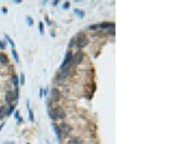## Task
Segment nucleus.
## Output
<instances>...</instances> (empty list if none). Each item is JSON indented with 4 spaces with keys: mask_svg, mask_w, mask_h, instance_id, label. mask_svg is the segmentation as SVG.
Returning a JSON list of instances; mask_svg holds the SVG:
<instances>
[{
    "mask_svg": "<svg viewBox=\"0 0 173 144\" xmlns=\"http://www.w3.org/2000/svg\"><path fill=\"white\" fill-rule=\"evenodd\" d=\"M6 39H7V41H8V42H9V44H11V45H12V46H13V47H14V42H13V41H12V39H11V38H9V37H8V36H7V35H6Z\"/></svg>",
    "mask_w": 173,
    "mask_h": 144,
    "instance_id": "a211bd4d",
    "label": "nucleus"
},
{
    "mask_svg": "<svg viewBox=\"0 0 173 144\" xmlns=\"http://www.w3.org/2000/svg\"><path fill=\"white\" fill-rule=\"evenodd\" d=\"M53 128H54V130H56V133H57V137H58V140L61 141V131H60V129H59V127L54 125Z\"/></svg>",
    "mask_w": 173,
    "mask_h": 144,
    "instance_id": "9d476101",
    "label": "nucleus"
},
{
    "mask_svg": "<svg viewBox=\"0 0 173 144\" xmlns=\"http://www.w3.org/2000/svg\"><path fill=\"white\" fill-rule=\"evenodd\" d=\"M49 114L51 115V118L53 119V120H56V119H58V118L59 119H64V118H65V115H66L65 111L61 110V108H56V110L51 111Z\"/></svg>",
    "mask_w": 173,
    "mask_h": 144,
    "instance_id": "f257e3e1",
    "label": "nucleus"
},
{
    "mask_svg": "<svg viewBox=\"0 0 173 144\" xmlns=\"http://www.w3.org/2000/svg\"><path fill=\"white\" fill-rule=\"evenodd\" d=\"M15 99L16 100V98H15V96H14V93L12 92V91H8V92L6 93V103L7 104H12V101Z\"/></svg>",
    "mask_w": 173,
    "mask_h": 144,
    "instance_id": "39448f33",
    "label": "nucleus"
},
{
    "mask_svg": "<svg viewBox=\"0 0 173 144\" xmlns=\"http://www.w3.org/2000/svg\"><path fill=\"white\" fill-rule=\"evenodd\" d=\"M59 129H60L61 134H67V133H69V131H70V127H69V126H67L66 123H61L60 127H59Z\"/></svg>",
    "mask_w": 173,
    "mask_h": 144,
    "instance_id": "0eeeda50",
    "label": "nucleus"
},
{
    "mask_svg": "<svg viewBox=\"0 0 173 144\" xmlns=\"http://www.w3.org/2000/svg\"><path fill=\"white\" fill-rule=\"evenodd\" d=\"M20 81H21V85H23L24 84V73H21V78H20Z\"/></svg>",
    "mask_w": 173,
    "mask_h": 144,
    "instance_id": "dca6fc26",
    "label": "nucleus"
},
{
    "mask_svg": "<svg viewBox=\"0 0 173 144\" xmlns=\"http://www.w3.org/2000/svg\"><path fill=\"white\" fill-rule=\"evenodd\" d=\"M2 127H4V125H1V126H0V130H1V129H2Z\"/></svg>",
    "mask_w": 173,
    "mask_h": 144,
    "instance_id": "412c9836",
    "label": "nucleus"
},
{
    "mask_svg": "<svg viewBox=\"0 0 173 144\" xmlns=\"http://www.w3.org/2000/svg\"><path fill=\"white\" fill-rule=\"evenodd\" d=\"M12 52H13V55H14V59H15V61H16V62H19V55H17V53H16V51H15V50H13V51H12Z\"/></svg>",
    "mask_w": 173,
    "mask_h": 144,
    "instance_id": "f8f14e48",
    "label": "nucleus"
},
{
    "mask_svg": "<svg viewBox=\"0 0 173 144\" xmlns=\"http://www.w3.org/2000/svg\"><path fill=\"white\" fill-rule=\"evenodd\" d=\"M72 59H73V55H72V53H70V52H67V54H66V57H65V60H64L62 65H61V68H65V67L72 61Z\"/></svg>",
    "mask_w": 173,
    "mask_h": 144,
    "instance_id": "20e7f679",
    "label": "nucleus"
},
{
    "mask_svg": "<svg viewBox=\"0 0 173 144\" xmlns=\"http://www.w3.org/2000/svg\"><path fill=\"white\" fill-rule=\"evenodd\" d=\"M75 13L77 14L80 17H83V11H80V9H75Z\"/></svg>",
    "mask_w": 173,
    "mask_h": 144,
    "instance_id": "ddd939ff",
    "label": "nucleus"
},
{
    "mask_svg": "<svg viewBox=\"0 0 173 144\" xmlns=\"http://www.w3.org/2000/svg\"><path fill=\"white\" fill-rule=\"evenodd\" d=\"M0 49H6V43L4 41H0Z\"/></svg>",
    "mask_w": 173,
    "mask_h": 144,
    "instance_id": "f3484780",
    "label": "nucleus"
},
{
    "mask_svg": "<svg viewBox=\"0 0 173 144\" xmlns=\"http://www.w3.org/2000/svg\"><path fill=\"white\" fill-rule=\"evenodd\" d=\"M27 22H28V24H29V26H33V19H31V17H29V16H27Z\"/></svg>",
    "mask_w": 173,
    "mask_h": 144,
    "instance_id": "4468645a",
    "label": "nucleus"
},
{
    "mask_svg": "<svg viewBox=\"0 0 173 144\" xmlns=\"http://www.w3.org/2000/svg\"><path fill=\"white\" fill-rule=\"evenodd\" d=\"M86 44H88V38H86L85 36L81 35V36H78V37H77V39H76V46H77L78 49L84 47Z\"/></svg>",
    "mask_w": 173,
    "mask_h": 144,
    "instance_id": "f03ea898",
    "label": "nucleus"
},
{
    "mask_svg": "<svg viewBox=\"0 0 173 144\" xmlns=\"http://www.w3.org/2000/svg\"><path fill=\"white\" fill-rule=\"evenodd\" d=\"M8 115V106H0V119Z\"/></svg>",
    "mask_w": 173,
    "mask_h": 144,
    "instance_id": "423d86ee",
    "label": "nucleus"
},
{
    "mask_svg": "<svg viewBox=\"0 0 173 144\" xmlns=\"http://www.w3.org/2000/svg\"><path fill=\"white\" fill-rule=\"evenodd\" d=\"M72 60H73L74 65H80L81 62H82V60H83V53H82V51H77V52H76V54L74 55V58L72 59Z\"/></svg>",
    "mask_w": 173,
    "mask_h": 144,
    "instance_id": "7ed1b4c3",
    "label": "nucleus"
},
{
    "mask_svg": "<svg viewBox=\"0 0 173 144\" xmlns=\"http://www.w3.org/2000/svg\"><path fill=\"white\" fill-rule=\"evenodd\" d=\"M29 119H30V121H34V115H33V111L29 108Z\"/></svg>",
    "mask_w": 173,
    "mask_h": 144,
    "instance_id": "2eb2a0df",
    "label": "nucleus"
},
{
    "mask_svg": "<svg viewBox=\"0 0 173 144\" xmlns=\"http://www.w3.org/2000/svg\"><path fill=\"white\" fill-rule=\"evenodd\" d=\"M39 29H41V34H44V27H43V23H39Z\"/></svg>",
    "mask_w": 173,
    "mask_h": 144,
    "instance_id": "6ab92c4d",
    "label": "nucleus"
},
{
    "mask_svg": "<svg viewBox=\"0 0 173 144\" xmlns=\"http://www.w3.org/2000/svg\"><path fill=\"white\" fill-rule=\"evenodd\" d=\"M0 62L4 63V65H7L8 63V58L5 55L4 53H0Z\"/></svg>",
    "mask_w": 173,
    "mask_h": 144,
    "instance_id": "1a4fd4ad",
    "label": "nucleus"
},
{
    "mask_svg": "<svg viewBox=\"0 0 173 144\" xmlns=\"http://www.w3.org/2000/svg\"><path fill=\"white\" fill-rule=\"evenodd\" d=\"M59 96H60V93H59L58 89H52V90H51V97H52V99H53V100H58Z\"/></svg>",
    "mask_w": 173,
    "mask_h": 144,
    "instance_id": "6e6552de",
    "label": "nucleus"
},
{
    "mask_svg": "<svg viewBox=\"0 0 173 144\" xmlns=\"http://www.w3.org/2000/svg\"><path fill=\"white\" fill-rule=\"evenodd\" d=\"M69 144H83V143H82V141L78 140V138H74V140L69 141Z\"/></svg>",
    "mask_w": 173,
    "mask_h": 144,
    "instance_id": "9b49d317",
    "label": "nucleus"
},
{
    "mask_svg": "<svg viewBox=\"0 0 173 144\" xmlns=\"http://www.w3.org/2000/svg\"><path fill=\"white\" fill-rule=\"evenodd\" d=\"M64 8H69V2H65V5H64Z\"/></svg>",
    "mask_w": 173,
    "mask_h": 144,
    "instance_id": "aec40b11",
    "label": "nucleus"
}]
</instances>
